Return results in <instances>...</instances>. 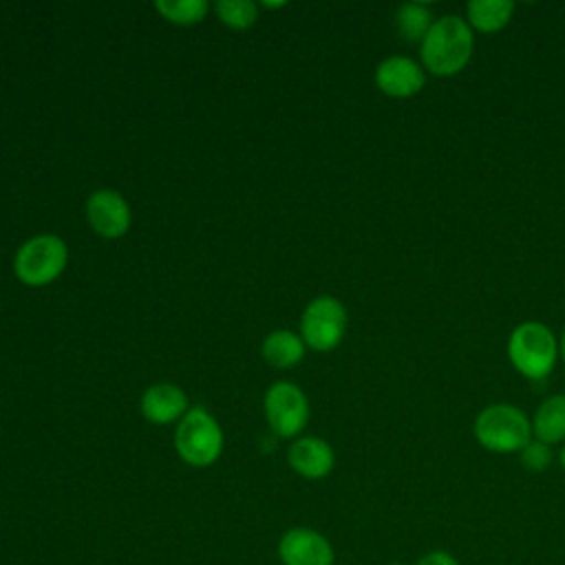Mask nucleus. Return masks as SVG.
Segmentation results:
<instances>
[{"mask_svg": "<svg viewBox=\"0 0 565 565\" xmlns=\"http://www.w3.org/2000/svg\"><path fill=\"white\" fill-rule=\"evenodd\" d=\"M472 51V29L455 13L437 18L419 44L422 66L435 77H452L461 73L468 66Z\"/></svg>", "mask_w": 565, "mask_h": 565, "instance_id": "obj_1", "label": "nucleus"}, {"mask_svg": "<svg viewBox=\"0 0 565 565\" xmlns=\"http://www.w3.org/2000/svg\"><path fill=\"white\" fill-rule=\"evenodd\" d=\"M508 360L527 380H545L558 360V340L554 331L536 320L521 322L508 338Z\"/></svg>", "mask_w": 565, "mask_h": 565, "instance_id": "obj_2", "label": "nucleus"}, {"mask_svg": "<svg viewBox=\"0 0 565 565\" xmlns=\"http://www.w3.org/2000/svg\"><path fill=\"white\" fill-rule=\"evenodd\" d=\"M472 435L477 444L490 452H521L532 439V422L514 404H490L477 415L472 424Z\"/></svg>", "mask_w": 565, "mask_h": 565, "instance_id": "obj_3", "label": "nucleus"}, {"mask_svg": "<svg viewBox=\"0 0 565 565\" xmlns=\"http://www.w3.org/2000/svg\"><path fill=\"white\" fill-rule=\"evenodd\" d=\"M174 446L185 463L205 468L223 452V430L205 408L194 406L181 417L174 433Z\"/></svg>", "mask_w": 565, "mask_h": 565, "instance_id": "obj_4", "label": "nucleus"}, {"mask_svg": "<svg viewBox=\"0 0 565 565\" xmlns=\"http://www.w3.org/2000/svg\"><path fill=\"white\" fill-rule=\"evenodd\" d=\"M66 243L55 234H40L20 245L13 269L15 276L29 287H42L53 282L66 267Z\"/></svg>", "mask_w": 565, "mask_h": 565, "instance_id": "obj_5", "label": "nucleus"}, {"mask_svg": "<svg viewBox=\"0 0 565 565\" xmlns=\"http://www.w3.org/2000/svg\"><path fill=\"white\" fill-rule=\"evenodd\" d=\"M302 340L316 351H331L335 349L347 331V309L333 296H318L313 298L300 320Z\"/></svg>", "mask_w": 565, "mask_h": 565, "instance_id": "obj_6", "label": "nucleus"}, {"mask_svg": "<svg viewBox=\"0 0 565 565\" xmlns=\"http://www.w3.org/2000/svg\"><path fill=\"white\" fill-rule=\"evenodd\" d=\"M265 415L278 437H296L309 422L307 395L291 382H274L265 395Z\"/></svg>", "mask_w": 565, "mask_h": 565, "instance_id": "obj_7", "label": "nucleus"}, {"mask_svg": "<svg viewBox=\"0 0 565 565\" xmlns=\"http://www.w3.org/2000/svg\"><path fill=\"white\" fill-rule=\"evenodd\" d=\"M278 558L282 565H333L335 550L322 532L298 525L280 536Z\"/></svg>", "mask_w": 565, "mask_h": 565, "instance_id": "obj_8", "label": "nucleus"}, {"mask_svg": "<svg viewBox=\"0 0 565 565\" xmlns=\"http://www.w3.org/2000/svg\"><path fill=\"white\" fill-rule=\"evenodd\" d=\"M90 227L104 238H119L128 232L132 212L128 201L115 190H95L86 201Z\"/></svg>", "mask_w": 565, "mask_h": 565, "instance_id": "obj_9", "label": "nucleus"}, {"mask_svg": "<svg viewBox=\"0 0 565 565\" xmlns=\"http://www.w3.org/2000/svg\"><path fill=\"white\" fill-rule=\"evenodd\" d=\"M424 66L406 55L384 57L375 68L377 88L395 99H406L424 88Z\"/></svg>", "mask_w": 565, "mask_h": 565, "instance_id": "obj_10", "label": "nucleus"}, {"mask_svg": "<svg viewBox=\"0 0 565 565\" xmlns=\"http://www.w3.org/2000/svg\"><path fill=\"white\" fill-rule=\"evenodd\" d=\"M287 461L305 479H324L335 466V455L324 439L300 437L291 444Z\"/></svg>", "mask_w": 565, "mask_h": 565, "instance_id": "obj_11", "label": "nucleus"}, {"mask_svg": "<svg viewBox=\"0 0 565 565\" xmlns=\"http://www.w3.org/2000/svg\"><path fill=\"white\" fill-rule=\"evenodd\" d=\"M188 411V395L177 384H154L141 397L143 417L157 426L172 424Z\"/></svg>", "mask_w": 565, "mask_h": 565, "instance_id": "obj_12", "label": "nucleus"}, {"mask_svg": "<svg viewBox=\"0 0 565 565\" xmlns=\"http://www.w3.org/2000/svg\"><path fill=\"white\" fill-rule=\"evenodd\" d=\"M532 437L547 446L565 441V395L543 399L532 417Z\"/></svg>", "mask_w": 565, "mask_h": 565, "instance_id": "obj_13", "label": "nucleus"}, {"mask_svg": "<svg viewBox=\"0 0 565 565\" xmlns=\"http://www.w3.org/2000/svg\"><path fill=\"white\" fill-rule=\"evenodd\" d=\"M514 13V2L510 0H470L466 7V22L472 31L497 33L508 26Z\"/></svg>", "mask_w": 565, "mask_h": 565, "instance_id": "obj_14", "label": "nucleus"}, {"mask_svg": "<svg viewBox=\"0 0 565 565\" xmlns=\"http://www.w3.org/2000/svg\"><path fill=\"white\" fill-rule=\"evenodd\" d=\"M263 355L271 366L278 369H291L296 366L305 355V340L287 329L271 331L263 340Z\"/></svg>", "mask_w": 565, "mask_h": 565, "instance_id": "obj_15", "label": "nucleus"}, {"mask_svg": "<svg viewBox=\"0 0 565 565\" xmlns=\"http://www.w3.org/2000/svg\"><path fill=\"white\" fill-rule=\"evenodd\" d=\"M395 22H397V31L404 40L408 42H419L424 40V35L428 33L430 24L435 22L433 15H430V9L428 4H422V2H406L397 9V15H395Z\"/></svg>", "mask_w": 565, "mask_h": 565, "instance_id": "obj_16", "label": "nucleus"}, {"mask_svg": "<svg viewBox=\"0 0 565 565\" xmlns=\"http://www.w3.org/2000/svg\"><path fill=\"white\" fill-rule=\"evenodd\" d=\"M154 7L166 20L174 24H194L207 13L205 0H159Z\"/></svg>", "mask_w": 565, "mask_h": 565, "instance_id": "obj_17", "label": "nucleus"}, {"mask_svg": "<svg viewBox=\"0 0 565 565\" xmlns=\"http://www.w3.org/2000/svg\"><path fill=\"white\" fill-rule=\"evenodd\" d=\"M216 13L227 26L238 29V31L252 26L258 18V9L249 0H218Z\"/></svg>", "mask_w": 565, "mask_h": 565, "instance_id": "obj_18", "label": "nucleus"}, {"mask_svg": "<svg viewBox=\"0 0 565 565\" xmlns=\"http://www.w3.org/2000/svg\"><path fill=\"white\" fill-rule=\"evenodd\" d=\"M519 455H521L523 468L530 470V472L545 470L552 463V459H554L552 448L547 444H543V441H536V439H530Z\"/></svg>", "mask_w": 565, "mask_h": 565, "instance_id": "obj_19", "label": "nucleus"}, {"mask_svg": "<svg viewBox=\"0 0 565 565\" xmlns=\"http://www.w3.org/2000/svg\"><path fill=\"white\" fill-rule=\"evenodd\" d=\"M413 565H459V561L446 550H430L422 554Z\"/></svg>", "mask_w": 565, "mask_h": 565, "instance_id": "obj_20", "label": "nucleus"}, {"mask_svg": "<svg viewBox=\"0 0 565 565\" xmlns=\"http://www.w3.org/2000/svg\"><path fill=\"white\" fill-rule=\"evenodd\" d=\"M558 353H561V358H563V362H565V329H563L561 340H558Z\"/></svg>", "mask_w": 565, "mask_h": 565, "instance_id": "obj_21", "label": "nucleus"}, {"mask_svg": "<svg viewBox=\"0 0 565 565\" xmlns=\"http://www.w3.org/2000/svg\"><path fill=\"white\" fill-rule=\"evenodd\" d=\"M558 463H561V468L565 470V444H563L561 450H558Z\"/></svg>", "mask_w": 565, "mask_h": 565, "instance_id": "obj_22", "label": "nucleus"}, {"mask_svg": "<svg viewBox=\"0 0 565 565\" xmlns=\"http://www.w3.org/2000/svg\"><path fill=\"white\" fill-rule=\"evenodd\" d=\"M285 2H265V7H282Z\"/></svg>", "mask_w": 565, "mask_h": 565, "instance_id": "obj_23", "label": "nucleus"}, {"mask_svg": "<svg viewBox=\"0 0 565 565\" xmlns=\"http://www.w3.org/2000/svg\"><path fill=\"white\" fill-rule=\"evenodd\" d=\"M391 565H402V563H391Z\"/></svg>", "mask_w": 565, "mask_h": 565, "instance_id": "obj_24", "label": "nucleus"}]
</instances>
